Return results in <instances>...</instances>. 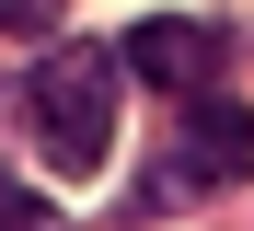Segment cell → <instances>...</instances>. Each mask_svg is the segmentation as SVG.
Instances as JSON below:
<instances>
[{
  "label": "cell",
  "instance_id": "obj_1",
  "mask_svg": "<svg viewBox=\"0 0 254 231\" xmlns=\"http://www.w3.org/2000/svg\"><path fill=\"white\" fill-rule=\"evenodd\" d=\"M116 92H127V46H58L23 70V127L58 173H104L116 151Z\"/></svg>",
  "mask_w": 254,
  "mask_h": 231
},
{
  "label": "cell",
  "instance_id": "obj_2",
  "mask_svg": "<svg viewBox=\"0 0 254 231\" xmlns=\"http://www.w3.org/2000/svg\"><path fill=\"white\" fill-rule=\"evenodd\" d=\"M116 46H127V81L174 92V104H208L220 92V23L208 12H139Z\"/></svg>",
  "mask_w": 254,
  "mask_h": 231
},
{
  "label": "cell",
  "instance_id": "obj_3",
  "mask_svg": "<svg viewBox=\"0 0 254 231\" xmlns=\"http://www.w3.org/2000/svg\"><path fill=\"white\" fill-rule=\"evenodd\" d=\"M243 173H254V104L208 92V104H185V127H174V173H162L150 197H196V185H243Z\"/></svg>",
  "mask_w": 254,
  "mask_h": 231
},
{
  "label": "cell",
  "instance_id": "obj_4",
  "mask_svg": "<svg viewBox=\"0 0 254 231\" xmlns=\"http://www.w3.org/2000/svg\"><path fill=\"white\" fill-rule=\"evenodd\" d=\"M12 231H47V197H35V185H12V208H0Z\"/></svg>",
  "mask_w": 254,
  "mask_h": 231
}]
</instances>
